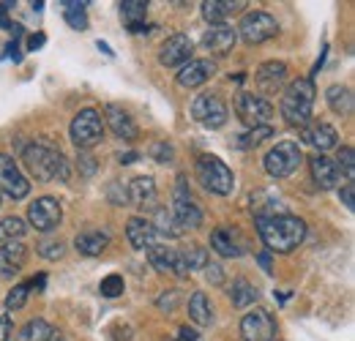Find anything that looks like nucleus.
<instances>
[{"instance_id": "1", "label": "nucleus", "mask_w": 355, "mask_h": 341, "mask_svg": "<svg viewBox=\"0 0 355 341\" xmlns=\"http://www.w3.org/2000/svg\"><path fill=\"white\" fill-rule=\"evenodd\" d=\"M257 232L268 246V252L290 254L298 249L306 238V221L298 216L279 213V216H257Z\"/></svg>"}, {"instance_id": "2", "label": "nucleus", "mask_w": 355, "mask_h": 341, "mask_svg": "<svg viewBox=\"0 0 355 341\" xmlns=\"http://www.w3.org/2000/svg\"><path fill=\"white\" fill-rule=\"evenodd\" d=\"M22 164H25V170L31 172L36 180H44V183H49V180L66 183L69 175H71V167H69L66 156L60 153V148H52L46 142L28 145L22 150Z\"/></svg>"}, {"instance_id": "3", "label": "nucleus", "mask_w": 355, "mask_h": 341, "mask_svg": "<svg viewBox=\"0 0 355 341\" xmlns=\"http://www.w3.org/2000/svg\"><path fill=\"white\" fill-rule=\"evenodd\" d=\"M314 82L311 80H304V77H298V80H293L287 90L282 93V104H279V110H282V115H284V121L290 123V126L295 128H306L311 123V110H314Z\"/></svg>"}, {"instance_id": "4", "label": "nucleus", "mask_w": 355, "mask_h": 341, "mask_svg": "<svg viewBox=\"0 0 355 341\" xmlns=\"http://www.w3.org/2000/svg\"><path fill=\"white\" fill-rule=\"evenodd\" d=\"M197 177L202 180V186L211 194H219V197L232 194V189H235V175H232V170L224 164L222 159L208 156V153L197 159Z\"/></svg>"}, {"instance_id": "5", "label": "nucleus", "mask_w": 355, "mask_h": 341, "mask_svg": "<svg viewBox=\"0 0 355 341\" xmlns=\"http://www.w3.org/2000/svg\"><path fill=\"white\" fill-rule=\"evenodd\" d=\"M71 142L80 150H90L104 139V121L98 110H80L77 118L71 121Z\"/></svg>"}, {"instance_id": "6", "label": "nucleus", "mask_w": 355, "mask_h": 341, "mask_svg": "<svg viewBox=\"0 0 355 341\" xmlns=\"http://www.w3.org/2000/svg\"><path fill=\"white\" fill-rule=\"evenodd\" d=\"M301 161H304V153H301V148L295 142H279L276 148L268 150L266 159H263L266 172L270 177H287V175H293V172L301 167Z\"/></svg>"}, {"instance_id": "7", "label": "nucleus", "mask_w": 355, "mask_h": 341, "mask_svg": "<svg viewBox=\"0 0 355 341\" xmlns=\"http://www.w3.org/2000/svg\"><path fill=\"white\" fill-rule=\"evenodd\" d=\"M235 112H238V121L249 128L268 126V121L273 118L270 101L257 96V93H241L238 101H235Z\"/></svg>"}, {"instance_id": "8", "label": "nucleus", "mask_w": 355, "mask_h": 341, "mask_svg": "<svg viewBox=\"0 0 355 341\" xmlns=\"http://www.w3.org/2000/svg\"><path fill=\"white\" fill-rule=\"evenodd\" d=\"M235 33H241V39L246 44H263L279 33V25L266 11H249V14H243Z\"/></svg>"}, {"instance_id": "9", "label": "nucleus", "mask_w": 355, "mask_h": 341, "mask_svg": "<svg viewBox=\"0 0 355 341\" xmlns=\"http://www.w3.org/2000/svg\"><path fill=\"white\" fill-rule=\"evenodd\" d=\"M191 115L197 123H202L205 128H222L230 118V110L219 96L214 93H205V96H197L194 104H191Z\"/></svg>"}, {"instance_id": "10", "label": "nucleus", "mask_w": 355, "mask_h": 341, "mask_svg": "<svg viewBox=\"0 0 355 341\" xmlns=\"http://www.w3.org/2000/svg\"><path fill=\"white\" fill-rule=\"evenodd\" d=\"M173 218L180 224V229H197L202 224V213L200 208L194 205L189 189H186V177L180 175L175 186V194H173Z\"/></svg>"}, {"instance_id": "11", "label": "nucleus", "mask_w": 355, "mask_h": 341, "mask_svg": "<svg viewBox=\"0 0 355 341\" xmlns=\"http://www.w3.org/2000/svg\"><path fill=\"white\" fill-rule=\"evenodd\" d=\"M0 191L8 194L11 200H25L31 194V180L6 153H0Z\"/></svg>"}, {"instance_id": "12", "label": "nucleus", "mask_w": 355, "mask_h": 341, "mask_svg": "<svg viewBox=\"0 0 355 341\" xmlns=\"http://www.w3.org/2000/svg\"><path fill=\"white\" fill-rule=\"evenodd\" d=\"M276 333V320L266 308H254L241 320V336L243 341H270Z\"/></svg>"}, {"instance_id": "13", "label": "nucleus", "mask_w": 355, "mask_h": 341, "mask_svg": "<svg viewBox=\"0 0 355 341\" xmlns=\"http://www.w3.org/2000/svg\"><path fill=\"white\" fill-rule=\"evenodd\" d=\"M126 238H129V243H132L137 252H148V249L164 243V235L153 227V221H148V218H142V216L129 218V224H126Z\"/></svg>"}, {"instance_id": "14", "label": "nucleus", "mask_w": 355, "mask_h": 341, "mask_svg": "<svg viewBox=\"0 0 355 341\" xmlns=\"http://www.w3.org/2000/svg\"><path fill=\"white\" fill-rule=\"evenodd\" d=\"M148 254V262L162 270V273H170V276H189V265H186V256L180 249H173V246H153L145 252Z\"/></svg>"}, {"instance_id": "15", "label": "nucleus", "mask_w": 355, "mask_h": 341, "mask_svg": "<svg viewBox=\"0 0 355 341\" xmlns=\"http://www.w3.org/2000/svg\"><path fill=\"white\" fill-rule=\"evenodd\" d=\"M191 55H194V42L186 33H175V36H170L167 42L162 44L159 63L167 66V69H180V66H186L191 60Z\"/></svg>"}, {"instance_id": "16", "label": "nucleus", "mask_w": 355, "mask_h": 341, "mask_svg": "<svg viewBox=\"0 0 355 341\" xmlns=\"http://www.w3.org/2000/svg\"><path fill=\"white\" fill-rule=\"evenodd\" d=\"M60 218H63V211L55 197H42V200L31 202V208H28V221L39 232H52L60 224Z\"/></svg>"}, {"instance_id": "17", "label": "nucleus", "mask_w": 355, "mask_h": 341, "mask_svg": "<svg viewBox=\"0 0 355 341\" xmlns=\"http://www.w3.org/2000/svg\"><path fill=\"white\" fill-rule=\"evenodd\" d=\"M216 74V63L214 60H189L186 66H180V71H178V85L180 87H200V85H205L211 77Z\"/></svg>"}, {"instance_id": "18", "label": "nucleus", "mask_w": 355, "mask_h": 341, "mask_svg": "<svg viewBox=\"0 0 355 341\" xmlns=\"http://www.w3.org/2000/svg\"><path fill=\"white\" fill-rule=\"evenodd\" d=\"M246 6V0H205L200 3V11L211 25H227V19L241 14Z\"/></svg>"}, {"instance_id": "19", "label": "nucleus", "mask_w": 355, "mask_h": 341, "mask_svg": "<svg viewBox=\"0 0 355 341\" xmlns=\"http://www.w3.org/2000/svg\"><path fill=\"white\" fill-rule=\"evenodd\" d=\"M304 142L311 145L317 153H325V150H331V148L339 145V131L331 126V123L317 121V123H309V126L304 128Z\"/></svg>"}, {"instance_id": "20", "label": "nucleus", "mask_w": 355, "mask_h": 341, "mask_svg": "<svg viewBox=\"0 0 355 341\" xmlns=\"http://www.w3.org/2000/svg\"><path fill=\"white\" fill-rule=\"evenodd\" d=\"M309 167H311V177H314V183L322 189V191H328V189H336L339 186V170H336V164L325 156V153H314L309 159Z\"/></svg>"}, {"instance_id": "21", "label": "nucleus", "mask_w": 355, "mask_h": 341, "mask_svg": "<svg viewBox=\"0 0 355 341\" xmlns=\"http://www.w3.org/2000/svg\"><path fill=\"white\" fill-rule=\"evenodd\" d=\"M25 256H28L25 243H19V241L3 243L0 246V276L3 279H11L14 273H19L22 265H25Z\"/></svg>"}, {"instance_id": "22", "label": "nucleus", "mask_w": 355, "mask_h": 341, "mask_svg": "<svg viewBox=\"0 0 355 341\" xmlns=\"http://www.w3.org/2000/svg\"><path fill=\"white\" fill-rule=\"evenodd\" d=\"M235 42H238V33H235V28H230V25H214V28H208V30L202 33V46L211 49L214 55L230 52V49L235 46Z\"/></svg>"}, {"instance_id": "23", "label": "nucleus", "mask_w": 355, "mask_h": 341, "mask_svg": "<svg viewBox=\"0 0 355 341\" xmlns=\"http://www.w3.org/2000/svg\"><path fill=\"white\" fill-rule=\"evenodd\" d=\"M211 249L222 256H241L246 249H243V241L238 235V229H230V227H219L214 229L211 235Z\"/></svg>"}, {"instance_id": "24", "label": "nucleus", "mask_w": 355, "mask_h": 341, "mask_svg": "<svg viewBox=\"0 0 355 341\" xmlns=\"http://www.w3.org/2000/svg\"><path fill=\"white\" fill-rule=\"evenodd\" d=\"M104 115H107V123H110L115 137H121V139H134V137H137V123H134V118L123 107L107 104V107H104Z\"/></svg>"}, {"instance_id": "25", "label": "nucleus", "mask_w": 355, "mask_h": 341, "mask_svg": "<svg viewBox=\"0 0 355 341\" xmlns=\"http://www.w3.org/2000/svg\"><path fill=\"white\" fill-rule=\"evenodd\" d=\"M129 205H139V208H156V183L148 175H139L129 183Z\"/></svg>"}, {"instance_id": "26", "label": "nucleus", "mask_w": 355, "mask_h": 341, "mask_svg": "<svg viewBox=\"0 0 355 341\" xmlns=\"http://www.w3.org/2000/svg\"><path fill=\"white\" fill-rule=\"evenodd\" d=\"M257 87L263 90V93H276L282 82L287 80V66L282 63V60H268L260 66V71H257Z\"/></svg>"}, {"instance_id": "27", "label": "nucleus", "mask_w": 355, "mask_h": 341, "mask_svg": "<svg viewBox=\"0 0 355 341\" xmlns=\"http://www.w3.org/2000/svg\"><path fill=\"white\" fill-rule=\"evenodd\" d=\"M107 246H110V232L101 229H85L74 238V249L85 256H98Z\"/></svg>"}, {"instance_id": "28", "label": "nucleus", "mask_w": 355, "mask_h": 341, "mask_svg": "<svg viewBox=\"0 0 355 341\" xmlns=\"http://www.w3.org/2000/svg\"><path fill=\"white\" fill-rule=\"evenodd\" d=\"M121 14H123V19H126L132 33L148 30L145 28V14H148V3L145 0H123L121 3Z\"/></svg>"}, {"instance_id": "29", "label": "nucleus", "mask_w": 355, "mask_h": 341, "mask_svg": "<svg viewBox=\"0 0 355 341\" xmlns=\"http://www.w3.org/2000/svg\"><path fill=\"white\" fill-rule=\"evenodd\" d=\"M325 98H328V107H331L336 115H350V112H353L355 101H353L350 87L331 85L328 90H325Z\"/></svg>"}, {"instance_id": "30", "label": "nucleus", "mask_w": 355, "mask_h": 341, "mask_svg": "<svg viewBox=\"0 0 355 341\" xmlns=\"http://www.w3.org/2000/svg\"><path fill=\"white\" fill-rule=\"evenodd\" d=\"M189 317L197 322V325H211L214 322V306H211V300L205 292H194L191 298H189Z\"/></svg>"}, {"instance_id": "31", "label": "nucleus", "mask_w": 355, "mask_h": 341, "mask_svg": "<svg viewBox=\"0 0 355 341\" xmlns=\"http://www.w3.org/2000/svg\"><path fill=\"white\" fill-rule=\"evenodd\" d=\"M52 325L46 322V320H31V322H25L22 328H19V333H17V341H49L52 339Z\"/></svg>"}, {"instance_id": "32", "label": "nucleus", "mask_w": 355, "mask_h": 341, "mask_svg": "<svg viewBox=\"0 0 355 341\" xmlns=\"http://www.w3.org/2000/svg\"><path fill=\"white\" fill-rule=\"evenodd\" d=\"M230 300H232V306L246 308V306H252L257 300V287L249 284L246 279H235L232 287H230Z\"/></svg>"}, {"instance_id": "33", "label": "nucleus", "mask_w": 355, "mask_h": 341, "mask_svg": "<svg viewBox=\"0 0 355 341\" xmlns=\"http://www.w3.org/2000/svg\"><path fill=\"white\" fill-rule=\"evenodd\" d=\"M28 232V224L17 216H6L0 221V243H11V241H19L22 235Z\"/></svg>"}, {"instance_id": "34", "label": "nucleus", "mask_w": 355, "mask_h": 341, "mask_svg": "<svg viewBox=\"0 0 355 341\" xmlns=\"http://www.w3.org/2000/svg\"><path fill=\"white\" fill-rule=\"evenodd\" d=\"M60 6H66V22H69L74 30H88L85 3H74V0H69V3H60Z\"/></svg>"}, {"instance_id": "35", "label": "nucleus", "mask_w": 355, "mask_h": 341, "mask_svg": "<svg viewBox=\"0 0 355 341\" xmlns=\"http://www.w3.org/2000/svg\"><path fill=\"white\" fill-rule=\"evenodd\" d=\"M336 159H339V161H334V164H336V170L347 177V183H353V177H355V150L350 148V145H345V148H339V156H336Z\"/></svg>"}, {"instance_id": "36", "label": "nucleus", "mask_w": 355, "mask_h": 341, "mask_svg": "<svg viewBox=\"0 0 355 341\" xmlns=\"http://www.w3.org/2000/svg\"><path fill=\"white\" fill-rule=\"evenodd\" d=\"M123 290H126V284H123V276H118V273L101 279V284H98V292H101L104 298H121Z\"/></svg>"}, {"instance_id": "37", "label": "nucleus", "mask_w": 355, "mask_h": 341, "mask_svg": "<svg viewBox=\"0 0 355 341\" xmlns=\"http://www.w3.org/2000/svg\"><path fill=\"white\" fill-rule=\"evenodd\" d=\"M31 295V284H17L8 295H6V311H17L25 306V300Z\"/></svg>"}, {"instance_id": "38", "label": "nucleus", "mask_w": 355, "mask_h": 341, "mask_svg": "<svg viewBox=\"0 0 355 341\" xmlns=\"http://www.w3.org/2000/svg\"><path fill=\"white\" fill-rule=\"evenodd\" d=\"M183 256H186L189 273H191V270H197V268H205V265H208V254H205V249H202V246H197V243H191V246L183 252Z\"/></svg>"}, {"instance_id": "39", "label": "nucleus", "mask_w": 355, "mask_h": 341, "mask_svg": "<svg viewBox=\"0 0 355 341\" xmlns=\"http://www.w3.org/2000/svg\"><path fill=\"white\" fill-rule=\"evenodd\" d=\"M63 252H66L63 241H42L39 243V254L44 256V259H60Z\"/></svg>"}, {"instance_id": "40", "label": "nucleus", "mask_w": 355, "mask_h": 341, "mask_svg": "<svg viewBox=\"0 0 355 341\" xmlns=\"http://www.w3.org/2000/svg\"><path fill=\"white\" fill-rule=\"evenodd\" d=\"M273 131H270V126H260V128H252L249 134H243L246 139H238V145L241 148H252V145H260L266 137H270Z\"/></svg>"}, {"instance_id": "41", "label": "nucleus", "mask_w": 355, "mask_h": 341, "mask_svg": "<svg viewBox=\"0 0 355 341\" xmlns=\"http://www.w3.org/2000/svg\"><path fill=\"white\" fill-rule=\"evenodd\" d=\"M153 159L156 161H173V145H167V142H156L153 145Z\"/></svg>"}, {"instance_id": "42", "label": "nucleus", "mask_w": 355, "mask_h": 341, "mask_svg": "<svg viewBox=\"0 0 355 341\" xmlns=\"http://www.w3.org/2000/svg\"><path fill=\"white\" fill-rule=\"evenodd\" d=\"M110 200H112L115 205H129V191H126L123 186L112 183V186H110Z\"/></svg>"}, {"instance_id": "43", "label": "nucleus", "mask_w": 355, "mask_h": 341, "mask_svg": "<svg viewBox=\"0 0 355 341\" xmlns=\"http://www.w3.org/2000/svg\"><path fill=\"white\" fill-rule=\"evenodd\" d=\"M175 341H202L200 339V333L194 331V328H189V325H183L180 331H178V339Z\"/></svg>"}, {"instance_id": "44", "label": "nucleus", "mask_w": 355, "mask_h": 341, "mask_svg": "<svg viewBox=\"0 0 355 341\" xmlns=\"http://www.w3.org/2000/svg\"><path fill=\"white\" fill-rule=\"evenodd\" d=\"M339 197H342L345 208H347V211H353V208H355V202H353V183H345V189H342V194H339Z\"/></svg>"}, {"instance_id": "45", "label": "nucleus", "mask_w": 355, "mask_h": 341, "mask_svg": "<svg viewBox=\"0 0 355 341\" xmlns=\"http://www.w3.org/2000/svg\"><path fill=\"white\" fill-rule=\"evenodd\" d=\"M11 339V320L8 317H0V341Z\"/></svg>"}, {"instance_id": "46", "label": "nucleus", "mask_w": 355, "mask_h": 341, "mask_svg": "<svg viewBox=\"0 0 355 341\" xmlns=\"http://www.w3.org/2000/svg\"><path fill=\"white\" fill-rule=\"evenodd\" d=\"M205 268H208V281L222 284V268L219 265H205Z\"/></svg>"}, {"instance_id": "47", "label": "nucleus", "mask_w": 355, "mask_h": 341, "mask_svg": "<svg viewBox=\"0 0 355 341\" xmlns=\"http://www.w3.org/2000/svg\"><path fill=\"white\" fill-rule=\"evenodd\" d=\"M6 8H8V3H0V28H6V30H11L14 25L6 19Z\"/></svg>"}, {"instance_id": "48", "label": "nucleus", "mask_w": 355, "mask_h": 341, "mask_svg": "<svg viewBox=\"0 0 355 341\" xmlns=\"http://www.w3.org/2000/svg\"><path fill=\"white\" fill-rule=\"evenodd\" d=\"M42 44H44V36L39 33V36H31V42H28V46H31V49H39Z\"/></svg>"}, {"instance_id": "49", "label": "nucleus", "mask_w": 355, "mask_h": 341, "mask_svg": "<svg viewBox=\"0 0 355 341\" xmlns=\"http://www.w3.org/2000/svg\"><path fill=\"white\" fill-rule=\"evenodd\" d=\"M118 161H121V164H132V161H137V153H121Z\"/></svg>"}, {"instance_id": "50", "label": "nucleus", "mask_w": 355, "mask_h": 341, "mask_svg": "<svg viewBox=\"0 0 355 341\" xmlns=\"http://www.w3.org/2000/svg\"><path fill=\"white\" fill-rule=\"evenodd\" d=\"M260 265H263V270H266V273H270V256L260 254Z\"/></svg>"}]
</instances>
